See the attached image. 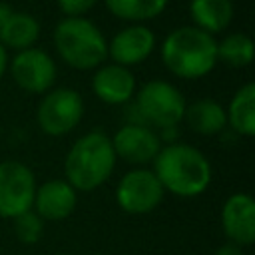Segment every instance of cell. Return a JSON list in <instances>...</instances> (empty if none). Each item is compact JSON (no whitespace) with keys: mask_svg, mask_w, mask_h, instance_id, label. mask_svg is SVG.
I'll return each instance as SVG.
<instances>
[{"mask_svg":"<svg viewBox=\"0 0 255 255\" xmlns=\"http://www.w3.org/2000/svg\"><path fill=\"white\" fill-rule=\"evenodd\" d=\"M161 183L163 191L179 197H195L203 193L211 183V163L193 145L167 143L163 145L151 169Z\"/></svg>","mask_w":255,"mask_h":255,"instance_id":"obj_1","label":"cell"},{"mask_svg":"<svg viewBox=\"0 0 255 255\" xmlns=\"http://www.w3.org/2000/svg\"><path fill=\"white\" fill-rule=\"evenodd\" d=\"M161 60L177 78H203L217 64V40L195 26L175 28L161 44Z\"/></svg>","mask_w":255,"mask_h":255,"instance_id":"obj_2","label":"cell"},{"mask_svg":"<svg viewBox=\"0 0 255 255\" xmlns=\"http://www.w3.org/2000/svg\"><path fill=\"white\" fill-rule=\"evenodd\" d=\"M116 159L110 135L100 129L88 131L70 147L64 159L66 181L76 191H94L110 179Z\"/></svg>","mask_w":255,"mask_h":255,"instance_id":"obj_3","label":"cell"},{"mask_svg":"<svg viewBox=\"0 0 255 255\" xmlns=\"http://www.w3.org/2000/svg\"><path fill=\"white\" fill-rule=\"evenodd\" d=\"M54 46L60 58L76 70H94L108 60V40L88 18H62L54 28Z\"/></svg>","mask_w":255,"mask_h":255,"instance_id":"obj_4","label":"cell"},{"mask_svg":"<svg viewBox=\"0 0 255 255\" xmlns=\"http://www.w3.org/2000/svg\"><path fill=\"white\" fill-rule=\"evenodd\" d=\"M135 108L139 112V124L159 129H171L183 122L185 98L181 92L165 80H149L135 92Z\"/></svg>","mask_w":255,"mask_h":255,"instance_id":"obj_5","label":"cell"},{"mask_svg":"<svg viewBox=\"0 0 255 255\" xmlns=\"http://www.w3.org/2000/svg\"><path fill=\"white\" fill-rule=\"evenodd\" d=\"M84 116V100L72 88H58L48 92L38 104L36 120L44 133L60 137L70 133Z\"/></svg>","mask_w":255,"mask_h":255,"instance_id":"obj_6","label":"cell"},{"mask_svg":"<svg viewBox=\"0 0 255 255\" xmlns=\"http://www.w3.org/2000/svg\"><path fill=\"white\" fill-rule=\"evenodd\" d=\"M36 187V177L26 163L16 159L0 161V217L14 219L32 209Z\"/></svg>","mask_w":255,"mask_h":255,"instance_id":"obj_7","label":"cell"},{"mask_svg":"<svg viewBox=\"0 0 255 255\" xmlns=\"http://www.w3.org/2000/svg\"><path fill=\"white\" fill-rule=\"evenodd\" d=\"M163 193L165 191L151 169L135 167L120 179L116 187V201L126 213L143 215L161 203Z\"/></svg>","mask_w":255,"mask_h":255,"instance_id":"obj_8","label":"cell"},{"mask_svg":"<svg viewBox=\"0 0 255 255\" xmlns=\"http://www.w3.org/2000/svg\"><path fill=\"white\" fill-rule=\"evenodd\" d=\"M8 70L14 82L30 94H46L54 86L58 76L52 56L40 48L16 52L14 58L8 62Z\"/></svg>","mask_w":255,"mask_h":255,"instance_id":"obj_9","label":"cell"},{"mask_svg":"<svg viewBox=\"0 0 255 255\" xmlns=\"http://www.w3.org/2000/svg\"><path fill=\"white\" fill-rule=\"evenodd\" d=\"M110 139L116 157L131 165H143L153 161L157 151L161 149V137L149 126L139 122L122 126Z\"/></svg>","mask_w":255,"mask_h":255,"instance_id":"obj_10","label":"cell"},{"mask_svg":"<svg viewBox=\"0 0 255 255\" xmlns=\"http://www.w3.org/2000/svg\"><path fill=\"white\" fill-rule=\"evenodd\" d=\"M153 48H155L153 32L143 24H133L120 30L112 38V42H108V58H112L114 64L118 66L129 68L147 60Z\"/></svg>","mask_w":255,"mask_h":255,"instance_id":"obj_11","label":"cell"},{"mask_svg":"<svg viewBox=\"0 0 255 255\" xmlns=\"http://www.w3.org/2000/svg\"><path fill=\"white\" fill-rule=\"evenodd\" d=\"M221 227L227 239L239 247L255 241V201L249 193H233L225 199Z\"/></svg>","mask_w":255,"mask_h":255,"instance_id":"obj_12","label":"cell"},{"mask_svg":"<svg viewBox=\"0 0 255 255\" xmlns=\"http://www.w3.org/2000/svg\"><path fill=\"white\" fill-rule=\"evenodd\" d=\"M78 203V191L66 179H50L36 187L32 209L44 221H62L70 217Z\"/></svg>","mask_w":255,"mask_h":255,"instance_id":"obj_13","label":"cell"},{"mask_svg":"<svg viewBox=\"0 0 255 255\" xmlns=\"http://www.w3.org/2000/svg\"><path fill=\"white\" fill-rule=\"evenodd\" d=\"M92 90L104 104L122 106L135 96V76L129 68L118 64H102L92 78Z\"/></svg>","mask_w":255,"mask_h":255,"instance_id":"obj_14","label":"cell"},{"mask_svg":"<svg viewBox=\"0 0 255 255\" xmlns=\"http://www.w3.org/2000/svg\"><path fill=\"white\" fill-rule=\"evenodd\" d=\"M189 16L193 26L217 34L223 32L233 20V2L231 0H189Z\"/></svg>","mask_w":255,"mask_h":255,"instance_id":"obj_15","label":"cell"},{"mask_svg":"<svg viewBox=\"0 0 255 255\" xmlns=\"http://www.w3.org/2000/svg\"><path fill=\"white\" fill-rule=\"evenodd\" d=\"M183 120L195 133H201V135H215L227 126L225 108L219 102L207 100V98L185 106Z\"/></svg>","mask_w":255,"mask_h":255,"instance_id":"obj_16","label":"cell"},{"mask_svg":"<svg viewBox=\"0 0 255 255\" xmlns=\"http://www.w3.org/2000/svg\"><path fill=\"white\" fill-rule=\"evenodd\" d=\"M225 116L233 131L245 137L255 135V86L253 82H247L233 94L229 108L225 110Z\"/></svg>","mask_w":255,"mask_h":255,"instance_id":"obj_17","label":"cell"},{"mask_svg":"<svg viewBox=\"0 0 255 255\" xmlns=\"http://www.w3.org/2000/svg\"><path fill=\"white\" fill-rule=\"evenodd\" d=\"M38 38H40V24L28 12H12L8 22L0 30V44L16 52L34 48Z\"/></svg>","mask_w":255,"mask_h":255,"instance_id":"obj_18","label":"cell"},{"mask_svg":"<svg viewBox=\"0 0 255 255\" xmlns=\"http://www.w3.org/2000/svg\"><path fill=\"white\" fill-rule=\"evenodd\" d=\"M104 4L120 20L145 22L157 18L165 10L167 0H104Z\"/></svg>","mask_w":255,"mask_h":255,"instance_id":"obj_19","label":"cell"},{"mask_svg":"<svg viewBox=\"0 0 255 255\" xmlns=\"http://www.w3.org/2000/svg\"><path fill=\"white\" fill-rule=\"evenodd\" d=\"M225 62L231 68H245L253 60V42L243 32L227 34L217 42V62Z\"/></svg>","mask_w":255,"mask_h":255,"instance_id":"obj_20","label":"cell"},{"mask_svg":"<svg viewBox=\"0 0 255 255\" xmlns=\"http://www.w3.org/2000/svg\"><path fill=\"white\" fill-rule=\"evenodd\" d=\"M14 235L20 243L24 245H34L42 239L44 235V219L34 211V209H28L20 215H16L14 219Z\"/></svg>","mask_w":255,"mask_h":255,"instance_id":"obj_21","label":"cell"},{"mask_svg":"<svg viewBox=\"0 0 255 255\" xmlns=\"http://www.w3.org/2000/svg\"><path fill=\"white\" fill-rule=\"evenodd\" d=\"M100 0H58V8L66 14V18H78L90 12Z\"/></svg>","mask_w":255,"mask_h":255,"instance_id":"obj_22","label":"cell"},{"mask_svg":"<svg viewBox=\"0 0 255 255\" xmlns=\"http://www.w3.org/2000/svg\"><path fill=\"white\" fill-rule=\"evenodd\" d=\"M215 255H243V251H241V247H239V245H235V243L227 241V243H223L221 247H217Z\"/></svg>","mask_w":255,"mask_h":255,"instance_id":"obj_23","label":"cell"},{"mask_svg":"<svg viewBox=\"0 0 255 255\" xmlns=\"http://www.w3.org/2000/svg\"><path fill=\"white\" fill-rule=\"evenodd\" d=\"M12 12H14V10H12L6 2H2V0H0V30H2V26L8 22V18L12 16Z\"/></svg>","mask_w":255,"mask_h":255,"instance_id":"obj_24","label":"cell"},{"mask_svg":"<svg viewBox=\"0 0 255 255\" xmlns=\"http://www.w3.org/2000/svg\"><path fill=\"white\" fill-rule=\"evenodd\" d=\"M6 70H8V54H6V48L0 44V80L6 74Z\"/></svg>","mask_w":255,"mask_h":255,"instance_id":"obj_25","label":"cell"}]
</instances>
